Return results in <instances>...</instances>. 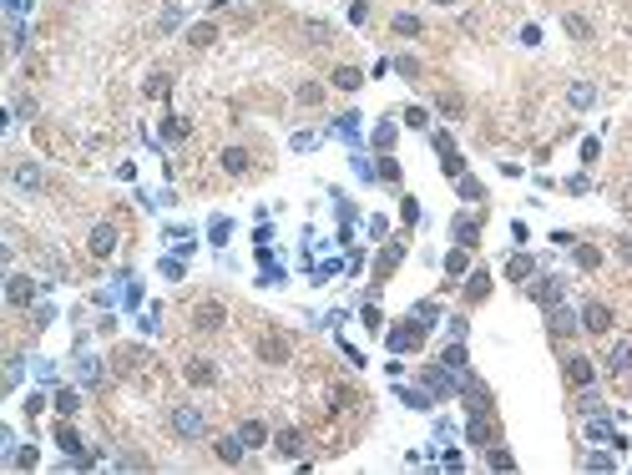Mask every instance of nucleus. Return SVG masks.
<instances>
[{
	"mask_svg": "<svg viewBox=\"0 0 632 475\" xmlns=\"http://www.w3.org/2000/svg\"><path fill=\"white\" fill-rule=\"evenodd\" d=\"M223 319H228V309H223L218 299H203V304L193 309V329H198V334H213V329H223Z\"/></svg>",
	"mask_w": 632,
	"mask_h": 475,
	"instance_id": "obj_4",
	"label": "nucleus"
},
{
	"mask_svg": "<svg viewBox=\"0 0 632 475\" xmlns=\"http://www.w3.org/2000/svg\"><path fill=\"white\" fill-rule=\"evenodd\" d=\"M56 445H61L66 455H81V440H76V430H71V425H61V430H56Z\"/></svg>",
	"mask_w": 632,
	"mask_h": 475,
	"instance_id": "obj_30",
	"label": "nucleus"
},
{
	"mask_svg": "<svg viewBox=\"0 0 632 475\" xmlns=\"http://www.w3.org/2000/svg\"><path fill=\"white\" fill-rule=\"evenodd\" d=\"M531 299H536V304H546V309H551V304H561V278H536V283H531Z\"/></svg>",
	"mask_w": 632,
	"mask_h": 475,
	"instance_id": "obj_14",
	"label": "nucleus"
},
{
	"mask_svg": "<svg viewBox=\"0 0 632 475\" xmlns=\"http://www.w3.org/2000/svg\"><path fill=\"white\" fill-rule=\"evenodd\" d=\"M607 374L617 379V374H632V339H617L612 349H607Z\"/></svg>",
	"mask_w": 632,
	"mask_h": 475,
	"instance_id": "obj_8",
	"label": "nucleus"
},
{
	"mask_svg": "<svg viewBox=\"0 0 632 475\" xmlns=\"http://www.w3.org/2000/svg\"><path fill=\"white\" fill-rule=\"evenodd\" d=\"M16 188H26V193H41V188H46V172H41L36 162H21V167H16Z\"/></svg>",
	"mask_w": 632,
	"mask_h": 475,
	"instance_id": "obj_13",
	"label": "nucleus"
},
{
	"mask_svg": "<svg viewBox=\"0 0 632 475\" xmlns=\"http://www.w3.org/2000/svg\"><path fill=\"white\" fill-rule=\"evenodd\" d=\"M399 218H405V223H415V218H420V203H415V198H405V208H399Z\"/></svg>",
	"mask_w": 632,
	"mask_h": 475,
	"instance_id": "obj_45",
	"label": "nucleus"
},
{
	"mask_svg": "<svg viewBox=\"0 0 632 475\" xmlns=\"http://www.w3.org/2000/svg\"><path fill=\"white\" fill-rule=\"evenodd\" d=\"M435 106H440L445 116H461V106H466V101H461V96H455V91H440V101H435Z\"/></svg>",
	"mask_w": 632,
	"mask_h": 475,
	"instance_id": "obj_35",
	"label": "nucleus"
},
{
	"mask_svg": "<svg viewBox=\"0 0 632 475\" xmlns=\"http://www.w3.org/2000/svg\"><path fill=\"white\" fill-rule=\"evenodd\" d=\"M486 293H491V273H486V268H471V278H466V299L481 304Z\"/></svg>",
	"mask_w": 632,
	"mask_h": 475,
	"instance_id": "obj_16",
	"label": "nucleus"
},
{
	"mask_svg": "<svg viewBox=\"0 0 632 475\" xmlns=\"http://www.w3.org/2000/svg\"><path fill=\"white\" fill-rule=\"evenodd\" d=\"M243 455H248V445H243L238 435H228V440H218V460H223V465H243Z\"/></svg>",
	"mask_w": 632,
	"mask_h": 475,
	"instance_id": "obj_15",
	"label": "nucleus"
},
{
	"mask_svg": "<svg viewBox=\"0 0 632 475\" xmlns=\"http://www.w3.org/2000/svg\"><path fill=\"white\" fill-rule=\"evenodd\" d=\"M466 253H471V248H455V253L445 258V273H450V278H461V273H466V263H471Z\"/></svg>",
	"mask_w": 632,
	"mask_h": 475,
	"instance_id": "obj_32",
	"label": "nucleus"
},
{
	"mask_svg": "<svg viewBox=\"0 0 632 475\" xmlns=\"http://www.w3.org/2000/svg\"><path fill=\"white\" fill-rule=\"evenodd\" d=\"M394 66H399V76H420V61H415V56H399Z\"/></svg>",
	"mask_w": 632,
	"mask_h": 475,
	"instance_id": "obj_42",
	"label": "nucleus"
},
{
	"mask_svg": "<svg viewBox=\"0 0 632 475\" xmlns=\"http://www.w3.org/2000/svg\"><path fill=\"white\" fill-rule=\"evenodd\" d=\"M440 364H445L450 374H466V344H461V339H455V344H450V349L440 354Z\"/></svg>",
	"mask_w": 632,
	"mask_h": 475,
	"instance_id": "obj_22",
	"label": "nucleus"
},
{
	"mask_svg": "<svg viewBox=\"0 0 632 475\" xmlns=\"http://www.w3.org/2000/svg\"><path fill=\"white\" fill-rule=\"evenodd\" d=\"M6 299H11L16 309H26V304H36V278H26V273H16V278H11V288H6Z\"/></svg>",
	"mask_w": 632,
	"mask_h": 475,
	"instance_id": "obj_10",
	"label": "nucleus"
},
{
	"mask_svg": "<svg viewBox=\"0 0 632 475\" xmlns=\"http://www.w3.org/2000/svg\"><path fill=\"white\" fill-rule=\"evenodd\" d=\"M546 329H551V334H577V329H582V314L571 309V304H551V309H546Z\"/></svg>",
	"mask_w": 632,
	"mask_h": 475,
	"instance_id": "obj_5",
	"label": "nucleus"
},
{
	"mask_svg": "<svg viewBox=\"0 0 632 475\" xmlns=\"http://www.w3.org/2000/svg\"><path fill=\"white\" fill-rule=\"evenodd\" d=\"M587 470H612V455H587Z\"/></svg>",
	"mask_w": 632,
	"mask_h": 475,
	"instance_id": "obj_47",
	"label": "nucleus"
},
{
	"mask_svg": "<svg viewBox=\"0 0 632 475\" xmlns=\"http://www.w3.org/2000/svg\"><path fill=\"white\" fill-rule=\"evenodd\" d=\"M167 425H172V435H183V440H203L208 435V414L198 404H172Z\"/></svg>",
	"mask_w": 632,
	"mask_h": 475,
	"instance_id": "obj_1",
	"label": "nucleus"
},
{
	"mask_svg": "<svg viewBox=\"0 0 632 475\" xmlns=\"http://www.w3.org/2000/svg\"><path fill=\"white\" fill-rule=\"evenodd\" d=\"M162 137H172V142H178V137H188V122H183V116H167V127H162Z\"/></svg>",
	"mask_w": 632,
	"mask_h": 475,
	"instance_id": "obj_40",
	"label": "nucleus"
},
{
	"mask_svg": "<svg viewBox=\"0 0 632 475\" xmlns=\"http://www.w3.org/2000/svg\"><path fill=\"white\" fill-rule=\"evenodd\" d=\"M577 409H582V414H602V399H597V394H582Z\"/></svg>",
	"mask_w": 632,
	"mask_h": 475,
	"instance_id": "obj_43",
	"label": "nucleus"
},
{
	"mask_svg": "<svg viewBox=\"0 0 632 475\" xmlns=\"http://www.w3.org/2000/svg\"><path fill=\"white\" fill-rule=\"evenodd\" d=\"M258 354H263L268 364H283V359H289V339H273V334H268V339L258 344Z\"/></svg>",
	"mask_w": 632,
	"mask_h": 475,
	"instance_id": "obj_20",
	"label": "nucleus"
},
{
	"mask_svg": "<svg viewBox=\"0 0 632 475\" xmlns=\"http://www.w3.org/2000/svg\"><path fill=\"white\" fill-rule=\"evenodd\" d=\"M223 172H228V177H243V172H248V152H243V147H228V152H223Z\"/></svg>",
	"mask_w": 632,
	"mask_h": 475,
	"instance_id": "obj_21",
	"label": "nucleus"
},
{
	"mask_svg": "<svg viewBox=\"0 0 632 475\" xmlns=\"http://www.w3.org/2000/svg\"><path fill=\"white\" fill-rule=\"evenodd\" d=\"M86 248H91V258H111V253H117V228H111V223H96L91 238H86Z\"/></svg>",
	"mask_w": 632,
	"mask_h": 475,
	"instance_id": "obj_6",
	"label": "nucleus"
},
{
	"mask_svg": "<svg viewBox=\"0 0 632 475\" xmlns=\"http://www.w3.org/2000/svg\"><path fill=\"white\" fill-rule=\"evenodd\" d=\"M440 172H445V177H466V162H461V152H440Z\"/></svg>",
	"mask_w": 632,
	"mask_h": 475,
	"instance_id": "obj_28",
	"label": "nucleus"
},
{
	"mask_svg": "<svg viewBox=\"0 0 632 475\" xmlns=\"http://www.w3.org/2000/svg\"><path fill=\"white\" fill-rule=\"evenodd\" d=\"M466 435H471V445H481V450H486V445L496 440V425H491V409H476V414H471V425H466Z\"/></svg>",
	"mask_w": 632,
	"mask_h": 475,
	"instance_id": "obj_9",
	"label": "nucleus"
},
{
	"mask_svg": "<svg viewBox=\"0 0 632 475\" xmlns=\"http://www.w3.org/2000/svg\"><path fill=\"white\" fill-rule=\"evenodd\" d=\"M561 26H566V36H577V41H592V21H582V16H561Z\"/></svg>",
	"mask_w": 632,
	"mask_h": 475,
	"instance_id": "obj_25",
	"label": "nucleus"
},
{
	"mask_svg": "<svg viewBox=\"0 0 632 475\" xmlns=\"http://www.w3.org/2000/svg\"><path fill=\"white\" fill-rule=\"evenodd\" d=\"M506 273H511V278H516V283H521V278H531V273H536V263H531V258H526V253H516V258H511V263H506Z\"/></svg>",
	"mask_w": 632,
	"mask_h": 475,
	"instance_id": "obj_24",
	"label": "nucleus"
},
{
	"mask_svg": "<svg viewBox=\"0 0 632 475\" xmlns=\"http://www.w3.org/2000/svg\"><path fill=\"white\" fill-rule=\"evenodd\" d=\"M455 188H461V198H466V203H481V198H486V188L476 183V177H455Z\"/></svg>",
	"mask_w": 632,
	"mask_h": 475,
	"instance_id": "obj_27",
	"label": "nucleus"
},
{
	"mask_svg": "<svg viewBox=\"0 0 632 475\" xmlns=\"http://www.w3.org/2000/svg\"><path fill=\"white\" fill-rule=\"evenodd\" d=\"M450 233H455V243H461V248H476L481 243V218H455Z\"/></svg>",
	"mask_w": 632,
	"mask_h": 475,
	"instance_id": "obj_11",
	"label": "nucleus"
},
{
	"mask_svg": "<svg viewBox=\"0 0 632 475\" xmlns=\"http://www.w3.org/2000/svg\"><path fill=\"white\" fill-rule=\"evenodd\" d=\"M405 127H415V132H425V127H430V116H425V106H410V111H405Z\"/></svg>",
	"mask_w": 632,
	"mask_h": 475,
	"instance_id": "obj_39",
	"label": "nucleus"
},
{
	"mask_svg": "<svg viewBox=\"0 0 632 475\" xmlns=\"http://www.w3.org/2000/svg\"><path fill=\"white\" fill-rule=\"evenodd\" d=\"M304 36H309L314 46H324V41H329V26H324V21H304Z\"/></svg>",
	"mask_w": 632,
	"mask_h": 475,
	"instance_id": "obj_36",
	"label": "nucleus"
},
{
	"mask_svg": "<svg viewBox=\"0 0 632 475\" xmlns=\"http://www.w3.org/2000/svg\"><path fill=\"white\" fill-rule=\"evenodd\" d=\"M399 399H405V404H415V409H425V404H430L420 389H399Z\"/></svg>",
	"mask_w": 632,
	"mask_h": 475,
	"instance_id": "obj_44",
	"label": "nucleus"
},
{
	"mask_svg": "<svg viewBox=\"0 0 632 475\" xmlns=\"http://www.w3.org/2000/svg\"><path fill=\"white\" fill-rule=\"evenodd\" d=\"M486 465H491V470H516V455H511V450H496V445H491V450H486Z\"/></svg>",
	"mask_w": 632,
	"mask_h": 475,
	"instance_id": "obj_26",
	"label": "nucleus"
},
{
	"mask_svg": "<svg viewBox=\"0 0 632 475\" xmlns=\"http://www.w3.org/2000/svg\"><path fill=\"white\" fill-rule=\"evenodd\" d=\"M435 6H455V0H435Z\"/></svg>",
	"mask_w": 632,
	"mask_h": 475,
	"instance_id": "obj_49",
	"label": "nucleus"
},
{
	"mask_svg": "<svg viewBox=\"0 0 632 475\" xmlns=\"http://www.w3.org/2000/svg\"><path fill=\"white\" fill-rule=\"evenodd\" d=\"M566 101H571V106H592V101H597V91H592L587 81H577V86L566 91Z\"/></svg>",
	"mask_w": 632,
	"mask_h": 475,
	"instance_id": "obj_29",
	"label": "nucleus"
},
{
	"mask_svg": "<svg viewBox=\"0 0 632 475\" xmlns=\"http://www.w3.org/2000/svg\"><path fill=\"white\" fill-rule=\"evenodd\" d=\"M188 41H193V46H213V41H218V31H213V26H193V31H188Z\"/></svg>",
	"mask_w": 632,
	"mask_h": 475,
	"instance_id": "obj_37",
	"label": "nucleus"
},
{
	"mask_svg": "<svg viewBox=\"0 0 632 475\" xmlns=\"http://www.w3.org/2000/svg\"><path fill=\"white\" fill-rule=\"evenodd\" d=\"M76 374H81V384H101V359H81Z\"/></svg>",
	"mask_w": 632,
	"mask_h": 475,
	"instance_id": "obj_31",
	"label": "nucleus"
},
{
	"mask_svg": "<svg viewBox=\"0 0 632 475\" xmlns=\"http://www.w3.org/2000/svg\"><path fill=\"white\" fill-rule=\"evenodd\" d=\"M425 329H430V324H415V314H410L405 324H399V329L389 334V349H394V354H405V349H420V344H425Z\"/></svg>",
	"mask_w": 632,
	"mask_h": 475,
	"instance_id": "obj_2",
	"label": "nucleus"
},
{
	"mask_svg": "<svg viewBox=\"0 0 632 475\" xmlns=\"http://www.w3.org/2000/svg\"><path fill=\"white\" fill-rule=\"evenodd\" d=\"M394 36H420V21L399 11V16H394Z\"/></svg>",
	"mask_w": 632,
	"mask_h": 475,
	"instance_id": "obj_34",
	"label": "nucleus"
},
{
	"mask_svg": "<svg viewBox=\"0 0 632 475\" xmlns=\"http://www.w3.org/2000/svg\"><path fill=\"white\" fill-rule=\"evenodd\" d=\"M561 374H566V384H577V389H587V384L597 379V369H592L587 354H566V359H561Z\"/></svg>",
	"mask_w": 632,
	"mask_h": 475,
	"instance_id": "obj_3",
	"label": "nucleus"
},
{
	"mask_svg": "<svg viewBox=\"0 0 632 475\" xmlns=\"http://www.w3.org/2000/svg\"><path fill=\"white\" fill-rule=\"evenodd\" d=\"M582 329H587V334H607V329H612V309H607L602 299L582 304Z\"/></svg>",
	"mask_w": 632,
	"mask_h": 475,
	"instance_id": "obj_7",
	"label": "nucleus"
},
{
	"mask_svg": "<svg viewBox=\"0 0 632 475\" xmlns=\"http://www.w3.org/2000/svg\"><path fill=\"white\" fill-rule=\"evenodd\" d=\"M273 450H278L283 460H299V455H304V435H299V430H278V435H273Z\"/></svg>",
	"mask_w": 632,
	"mask_h": 475,
	"instance_id": "obj_12",
	"label": "nucleus"
},
{
	"mask_svg": "<svg viewBox=\"0 0 632 475\" xmlns=\"http://www.w3.org/2000/svg\"><path fill=\"white\" fill-rule=\"evenodd\" d=\"M399 258H405V243H389V248L379 253V263H374V278H389V273L399 268Z\"/></svg>",
	"mask_w": 632,
	"mask_h": 475,
	"instance_id": "obj_17",
	"label": "nucleus"
},
{
	"mask_svg": "<svg viewBox=\"0 0 632 475\" xmlns=\"http://www.w3.org/2000/svg\"><path fill=\"white\" fill-rule=\"evenodd\" d=\"M334 86H339V91H360V86H365V71H360V66H339V71H334Z\"/></svg>",
	"mask_w": 632,
	"mask_h": 475,
	"instance_id": "obj_23",
	"label": "nucleus"
},
{
	"mask_svg": "<svg viewBox=\"0 0 632 475\" xmlns=\"http://www.w3.org/2000/svg\"><path fill=\"white\" fill-rule=\"evenodd\" d=\"M56 409H61V414H76V409H81V394H76V389H61V394H56Z\"/></svg>",
	"mask_w": 632,
	"mask_h": 475,
	"instance_id": "obj_33",
	"label": "nucleus"
},
{
	"mask_svg": "<svg viewBox=\"0 0 632 475\" xmlns=\"http://www.w3.org/2000/svg\"><path fill=\"white\" fill-rule=\"evenodd\" d=\"M238 440H243L248 450H258V445L268 440V425H263V420H243V425H238Z\"/></svg>",
	"mask_w": 632,
	"mask_h": 475,
	"instance_id": "obj_19",
	"label": "nucleus"
},
{
	"mask_svg": "<svg viewBox=\"0 0 632 475\" xmlns=\"http://www.w3.org/2000/svg\"><path fill=\"white\" fill-rule=\"evenodd\" d=\"M617 258H622V263H632V238H617Z\"/></svg>",
	"mask_w": 632,
	"mask_h": 475,
	"instance_id": "obj_48",
	"label": "nucleus"
},
{
	"mask_svg": "<svg viewBox=\"0 0 632 475\" xmlns=\"http://www.w3.org/2000/svg\"><path fill=\"white\" fill-rule=\"evenodd\" d=\"M294 96H299L304 106H319V101H324V86H314V81H309V86H299Z\"/></svg>",
	"mask_w": 632,
	"mask_h": 475,
	"instance_id": "obj_38",
	"label": "nucleus"
},
{
	"mask_svg": "<svg viewBox=\"0 0 632 475\" xmlns=\"http://www.w3.org/2000/svg\"><path fill=\"white\" fill-rule=\"evenodd\" d=\"M374 142H379V147H389V142H394V122H384V127L374 132Z\"/></svg>",
	"mask_w": 632,
	"mask_h": 475,
	"instance_id": "obj_46",
	"label": "nucleus"
},
{
	"mask_svg": "<svg viewBox=\"0 0 632 475\" xmlns=\"http://www.w3.org/2000/svg\"><path fill=\"white\" fill-rule=\"evenodd\" d=\"M183 374H188V384H213V379H218L213 359H188V369H183Z\"/></svg>",
	"mask_w": 632,
	"mask_h": 475,
	"instance_id": "obj_18",
	"label": "nucleus"
},
{
	"mask_svg": "<svg viewBox=\"0 0 632 475\" xmlns=\"http://www.w3.org/2000/svg\"><path fill=\"white\" fill-rule=\"evenodd\" d=\"M577 263H582V268H597V263H602V253H597V248H587V243H582V248H577Z\"/></svg>",
	"mask_w": 632,
	"mask_h": 475,
	"instance_id": "obj_41",
	"label": "nucleus"
}]
</instances>
